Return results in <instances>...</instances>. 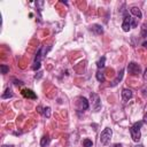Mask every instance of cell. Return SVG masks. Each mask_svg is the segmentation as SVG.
<instances>
[{
    "instance_id": "cell-1",
    "label": "cell",
    "mask_w": 147,
    "mask_h": 147,
    "mask_svg": "<svg viewBox=\"0 0 147 147\" xmlns=\"http://www.w3.org/2000/svg\"><path fill=\"white\" fill-rule=\"evenodd\" d=\"M137 24H138V18H133L127 13L124 14V20L122 23V29L124 32H129L131 30V28H136Z\"/></svg>"
},
{
    "instance_id": "cell-2",
    "label": "cell",
    "mask_w": 147,
    "mask_h": 147,
    "mask_svg": "<svg viewBox=\"0 0 147 147\" xmlns=\"http://www.w3.org/2000/svg\"><path fill=\"white\" fill-rule=\"evenodd\" d=\"M142 124H144V122H142V121H141V122L139 121V122H136V123L130 127V134H131V138H132V140H133L134 142H138V141L140 140V138H141L140 129H141Z\"/></svg>"
},
{
    "instance_id": "cell-3",
    "label": "cell",
    "mask_w": 147,
    "mask_h": 147,
    "mask_svg": "<svg viewBox=\"0 0 147 147\" xmlns=\"http://www.w3.org/2000/svg\"><path fill=\"white\" fill-rule=\"evenodd\" d=\"M111 136H113V131L110 127H106L101 134H100V142L103 145V146H107L109 142H110V139H111Z\"/></svg>"
},
{
    "instance_id": "cell-4",
    "label": "cell",
    "mask_w": 147,
    "mask_h": 147,
    "mask_svg": "<svg viewBox=\"0 0 147 147\" xmlns=\"http://www.w3.org/2000/svg\"><path fill=\"white\" fill-rule=\"evenodd\" d=\"M91 98V103H92V108L95 113H98L101 109V101H100V96L96 93H91L90 95Z\"/></svg>"
},
{
    "instance_id": "cell-5",
    "label": "cell",
    "mask_w": 147,
    "mask_h": 147,
    "mask_svg": "<svg viewBox=\"0 0 147 147\" xmlns=\"http://www.w3.org/2000/svg\"><path fill=\"white\" fill-rule=\"evenodd\" d=\"M141 69H140V65L137 64L136 62H130L127 64V72L131 75V76H138L140 74Z\"/></svg>"
},
{
    "instance_id": "cell-6",
    "label": "cell",
    "mask_w": 147,
    "mask_h": 147,
    "mask_svg": "<svg viewBox=\"0 0 147 147\" xmlns=\"http://www.w3.org/2000/svg\"><path fill=\"white\" fill-rule=\"evenodd\" d=\"M77 106H78V110L84 111V110H87V109H88L90 103H88V101H87L86 98L79 96V98H78V101H77Z\"/></svg>"
},
{
    "instance_id": "cell-7",
    "label": "cell",
    "mask_w": 147,
    "mask_h": 147,
    "mask_svg": "<svg viewBox=\"0 0 147 147\" xmlns=\"http://www.w3.org/2000/svg\"><path fill=\"white\" fill-rule=\"evenodd\" d=\"M132 95H133V93H132V91L130 88H123V91H122V100H123L124 103H126L132 98Z\"/></svg>"
},
{
    "instance_id": "cell-8",
    "label": "cell",
    "mask_w": 147,
    "mask_h": 147,
    "mask_svg": "<svg viewBox=\"0 0 147 147\" xmlns=\"http://www.w3.org/2000/svg\"><path fill=\"white\" fill-rule=\"evenodd\" d=\"M21 93H22V95L24 96V98H28V99H37V95H36V93L32 91V90H29V88H23L22 91H21Z\"/></svg>"
},
{
    "instance_id": "cell-9",
    "label": "cell",
    "mask_w": 147,
    "mask_h": 147,
    "mask_svg": "<svg viewBox=\"0 0 147 147\" xmlns=\"http://www.w3.org/2000/svg\"><path fill=\"white\" fill-rule=\"evenodd\" d=\"M130 13H131L136 18H138V20H140V18L142 17L141 10H140L138 7H136V6H133V7H131V8H130Z\"/></svg>"
},
{
    "instance_id": "cell-10",
    "label": "cell",
    "mask_w": 147,
    "mask_h": 147,
    "mask_svg": "<svg viewBox=\"0 0 147 147\" xmlns=\"http://www.w3.org/2000/svg\"><path fill=\"white\" fill-rule=\"evenodd\" d=\"M91 31H93L95 34H101L103 33V28L100 24H93L91 25Z\"/></svg>"
},
{
    "instance_id": "cell-11",
    "label": "cell",
    "mask_w": 147,
    "mask_h": 147,
    "mask_svg": "<svg viewBox=\"0 0 147 147\" xmlns=\"http://www.w3.org/2000/svg\"><path fill=\"white\" fill-rule=\"evenodd\" d=\"M123 72H124V70L122 69V70H121V71L118 72L117 77H116V78H115V79L113 80V83L110 84V86H116V85H117V84H118V83H119V82L122 80V78H123Z\"/></svg>"
},
{
    "instance_id": "cell-12",
    "label": "cell",
    "mask_w": 147,
    "mask_h": 147,
    "mask_svg": "<svg viewBox=\"0 0 147 147\" xmlns=\"http://www.w3.org/2000/svg\"><path fill=\"white\" fill-rule=\"evenodd\" d=\"M105 65H106V56H101L96 62V67L99 70H101L105 68Z\"/></svg>"
},
{
    "instance_id": "cell-13",
    "label": "cell",
    "mask_w": 147,
    "mask_h": 147,
    "mask_svg": "<svg viewBox=\"0 0 147 147\" xmlns=\"http://www.w3.org/2000/svg\"><path fill=\"white\" fill-rule=\"evenodd\" d=\"M1 98H2V99H9V98H13V92H11V88H10V87H7V88L5 90V92L2 93Z\"/></svg>"
},
{
    "instance_id": "cell-14",
    "label": "cell",
    "mask_w": 147,
    "mask_h": 147,
    "mask_svg": "<svg viewBox=\"0 0 147 147\" xmlns=\"http://www.w3.org/2000/svg\"><path fill=\"white\" fill-rule=\"evenodd\" d=\"M140 36H141V38H147V22H145V23L141 25Z\"/></svg>"
},
{
    "instance_id": "cell-15",
    "label": "cell",
    "mask_w": 147,
    "mask_h": 147,
    "mask_svg": "<svg viewBox=\"0 0 147 147\" xmlns=\"http://www.w3.org/2000/svg\"><path fill=\"white\" fill-rule=\"evenodd\" d=\"M95 77H96V79H98V82H100V83H103L105 82V74L101 71V70H98L96 71V74H95Z\"/></svg>"
},
{
    "instance_id": "cell-16",
    "label": "cell",
    "mask_w": 147,
    "mask_h": 147,
    "mask_svg": "<svg viewBox=\"0 0 147 147\" xmlns=\"http://www.w3.org/2000/svg\"><path fill=\"white\" fill-rule=\"evenodd\" d=\"M41 115L46 118H49L51 117V108L49 107H44L41 109Z\"/></svg>"
},
{
    "instance_id": "cell-17",
    "label": "cell",
    "mask_w": 147,
    "mask_h": 147,
    "mask_svg": "<svg viewBox=\"0 0 147 147\" xmlns=\"http://www.w3.org/2000/svg\"><path fill=\"white\" fill-rule=\"evenodd\" d=\"M48 144H49V137L46 134V136H44V137L40 139V146H41V147H46Z\"/></svg>"
},
{
    "instance_id": "cell-18",
    "label": "cell",
    "mask_w": 147,
    "mask_h": 147,
    "mask_svg": "<svg viewBox=\"0 0 147 147\" xmlns=\"http://www.w3.org/2000/svg\"><path fill=\"white\" fill-rule=\"evenodd\" d=\"M92 146H93V141L91 139L86 138L83 140V147H92Z\"/></svg>"
},
{
    "instance_id": "cell-19",
    "label": "cell",
    "mask_w": 147,
    "mask_h": 147,
    "mask_svg": "<svg viewBox=\"0 0 147 147\" xmlns=\"http://www.w3.org/2000/svg\"><path fill=\"white\" fill-rule=\"evenodd\" d=\"M0 69H1V74H2V75H6V74L9 71V65H7V64H1V65H0Z\"/></svg>"
},
{
    "instance_id": "cell-20",
    "label": "cell",
    "mask_w": 147,
    "mask_h": 147,
    "mask_svg": "<svg viewBox=\"0 0 147 147\" xmlns=\"http://www.w3.org/2000/svg\"><path fill=\"white\" fill-rule=\"evenodd\" d=\"M142 122L145 124H147V103L145 106V113H144V117H142Z\"/></svg>"
},
{
    "instance_id": "cell-21",
    "label": "cell",
    "mask_w": 147,
    "mask_h": 147,
    "mask_svg": "<svg viewBox=\"0 0 147 147\" xmlns=\"http://www.w3.org/2000/svg\"><path fill=\"white\" fill-rule=\"evenodd\" d=\"M13 82H14V84H15V85H17V86H18V85H23V82H22V80H18V79H14Z\"/></svg>"
},
{
    "instance_id": "cell-22",
    "label": "cell",
    "mask_w": 147,
    "mask_h": 147,
    "mask_svg": "<svg viewBox=\"0 0 147 147\" xmlns=\"http://www.w3.org/2000/svg\"><path fill=\"white\" fill-rule=\"evenodd\" d=\"M141 92H142V95H144L145 98H147V86H146V87H144V88L141 90Z\"/></svg>"
},
{
    "instance_id": "cell-23",
    "label": "cell",
    "mask_w": 147,
    "mask_h": 147,
    "mask_svg": "<svg viewBox=\"0 0 147 147\" xmlns=\"http://www.w3.org/2000/svg\"><path fill=\"white\" fill-rule=\"evenodd\" d=\"M142 77H144V79H145V80H147V68L145 69V71H144V75H142Z\"/></svg>"
},
{
    "instance_id": "cell-24",
    "label": "cell",
    "mask_w": 147,
    "mask_h": 147,
    "mask_svg": "<svg viewBox=\"0 0 147 147\" xmlns=\"http://www.w3.org/2000/svg\"><path fill=\"white\" fill-rule=\"evenodd\" d=\"M41 76H42V72H40V71H39V72H38V75H36V76H34V78H36V79L38 78V79H39Z\"/></svg>"
},
{
    "instance_id": "cell-25",
    "label": "cell",
    "mask_w": 147,
    "mask_h": 147,
    "mask_svg": "<svg viewBox=\"0 0 147 147\" xmlns=\"http://www.w3.org/2000/svg\"><path fill=\"white\" fill-rule=\"evenodd\" d=\"M142 46H144L145 48H147V41H145V42H142Z\"/></svg>"
},
{
    "instance_id": "cell-26",
    "label": "cell",
    "mask_w": 147,
    "mask_h": 147,
    "mask_svg": "<svg viewBox=\"0 0 147 147\" xmlns=\"http://www.w3.org/2000/svg\"><path fill=\"white\" fill-rule=\"evenodd\" d=\"M1 147H14L13 145H3V146H1Z\"/></svg>"
},
{
    "instance_id": "cell-27",
    "label": "cell",
    "mask_w": 147,
    "mask_h": 147,
    "mask_svg": "<svg viewBox=\"0 0 147 147\" xmlns=\"http://www.w3.org/2000/svg\"><path fill=\"white\" fill-rule=\"evenodd\" d=\"M113 147H122V145H121V144H119V145H118V144H116V145H114Z\"/></svg>"
},
{
    "instance_id": "cell-28",
    "label": "cell",
    "mask_w": 147,
    "mask_h": 147,
    "mask_svg": "<svg viewBox=\"0 0 147 147\" xmlns=\"http://www.w3.org/2000/svg\"><path fill=\"white\" fill-rule=\"evenodd\" d=\"M134 147H145V146H142V145H140V144H138V145H136Z\"/></svg>"
}]
</instances>
